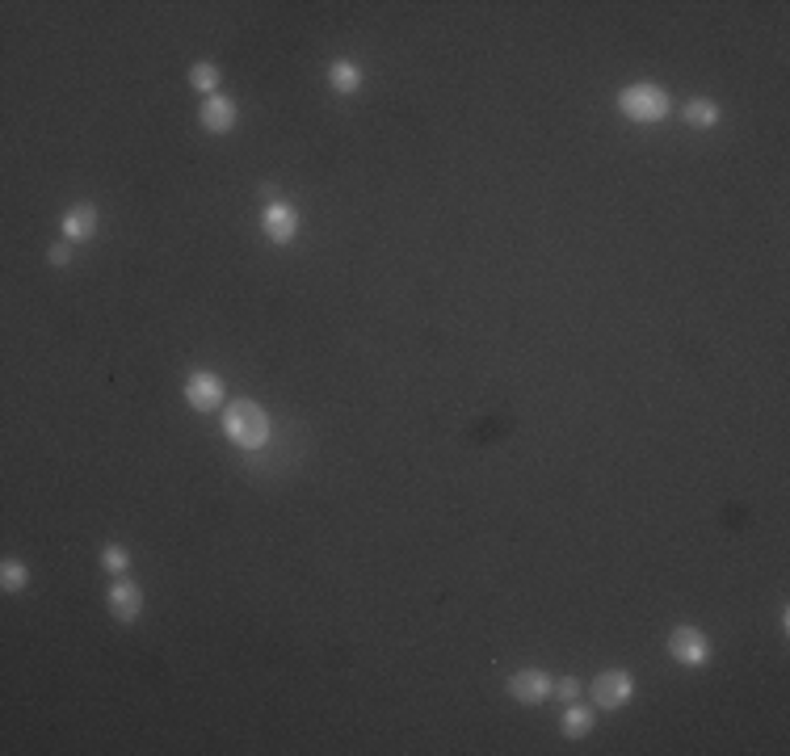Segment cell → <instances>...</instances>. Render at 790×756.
<instances>
[{
    "mask_svg": "<svg viewBox=\"0 0 790 756\" xmlns=\"http://www.w3.org/2000/svg\"><path fill=\"white\" fill-rule=\"evenodd\" d=\"M223 429H227V437L240 450H261L265 441H269V416H265L261 404H253V399H236V404H227Z\"/></svg>",
    "mask_w": 790,
    "mask_h": 756,
    "instance_id": "6da1fadb",
    "label": "cell"
},
{
    "mask_svg": "<svg viewBox=\"0 0 790 756\" xmlns=\"http://www.w3.org/2000/svg\"><path fill=\"white\" fill-rule=\"evenodd\" d=\"M618 110L635 122H660L669 114V93L656 89V84H631L618 93Z\"/></svg>",
    "mask_w": 790,
    "mask_h": 756,
    "instance_id": "7a4b0ae2",
    "label": "cell"
},
{
    "mask_svg": "<svg viewBox=\"0 0 790 756\" xmlns=\"http://www.w3.org/2000/svg\"><path fill=\"white\" fill-rule=\"evenodd\" d=\"M631 693H635V681H631V672H622V668L601 672L597 681H593V702L601 710H618L622 702H631Z\"/></svg>",
    "mask_w": 790,
    "mask_h": 756,
    "instance_id": "3957f363",
    "label": "cell"
},
{
    "mask_svg": "<svg viewBox=\"0 0 790 756\" xmlns=\"http://www.w3.org/2000/svg\"><path fill=\"white\" fill-rule=\"evenodd\" d=\"M669 651H673V660H681V664H706L711 643H706V635L698 626H677L673 635H669Z\"/></svg>",
    "mask_w": 790,
    "mask_h": 756,
    "instance_id": "277c9868",
    "label": "cell"
},
{
    "mask_svg": "<svg viewBox=\"0 0 790 756\" xmlns=\"http://www.w3.org/2000/svg\"><path fill=\"white\" fill-rule=\"evenodd\" d=\"M551 689H555V685H551V677L542 668H521V672H513V677H509V693H513L517 702H526V706L542 702Z\"/></svg>",
    "mask_w": 790,
    "mask_h": 756,
    "instance_id": "5b68a950",
    "label": "cell"
},
{
    "mask_svg": "<svg viewBox=\"0 0 790 756\" xmlns=\"http://www.w3.org/2000/svg\"><path fill=\"white\" fill-rule=\"evenodd\" d=\"M185 399H190L194 412H215L223 404V383L215 374H206V370H198V374H190V383H185Z\"/></svg>",
    "mask_w": 790,
    "mask_h": 756,
    "instance_id": "8992f818",
    "label": "cell"
},
{
    "mask_svg": "<svg viewBox=\"0 0 790 756\" xmlns=\"http://www.w3.org/2000/svg\"><path fill=\"white\" fill-rule=\"evenodd\" d=\"M295 231H299L295 206H286V202H269V206H265V236H269V240L286 244V240H295Z\"/></svg>",
    "mask_w": 790,
    "mask_h": 756,
    "instance_id": "52a82bcc",
    "label": "cell"
},
{
    "mask_svg": "<svg viewBox=\"0 0 790 756\" xmlns=\"http://www.w3.org/2000/svg\"><path fill=\"white\" fill-rule=\"evenodd\" d=\"M202 126H206L211 135H227V131L236 126V101L232 97H219V93L206 97V105H202Z\"/></svg>",
    "mask_w": 790,
    "mask_h": 756,
    "instance_id": "ba28073f",
    "label": "cell"
},
{
    "mask_svg": "<svg viewBox=\"0 0 790 756\" xmlns=\"http://www.w3.org/2000/svg\"><path fill=\"white\" fill-rule=\"evenodd\" d=\"M139 609H143V593H139L131 580H118V584L110 588V614H114L118 622H135Z\"/></svg>",
    "mask_w": 790,
    "mask_h": 756,
    "instance_id": "9c48e42d",
    "label": "cell"
},
{
    "mask_svg": "<svg viewBox=\"0 0 790 756\" xmlns=\"http://www.w3.org/2000/svg\"><path fill=\"white\" fill-rule=\"evenodd\" d=\"M93 231H97V210L93 206H85V202H80V206L68 210V219H64V236H68V240H85V236H93Z\"/></svg>",
    "mask_w": 790,
    "mask_h": 756,
    "instance_id": "30bf717a",
    "label": "cell"
},
{
    "mask_svg": "<svg viewBox=\"0 0 790 756\" xmlns=\"http://www.w3.org/2000/svg\"><path fill=\"white\" fill-rule=\"evenodd\" d=\"M328 84H332L337 93H358L362 89V68L358 63H349V59L328 63Z\"/></svg>",
    "mask_w": 790,
    "mask_h": 756,
    "instance_id": "8fae6325",
    "label": "cell"
},
{
    "mask_svg": "<svg viewBox=\"0 0 790 756\" xmlns=\"http://www.w3.org/2000/svg\"><path fill=\"white\" fill-rule=\"evenodd\" d=\"M685 122L690 126H715L719 122V105L706 101V97H694V101L685 105Z\"/></svg>",
    "mask_w": 790,
    "mask_h": 756,
    "instance_id": "7c38bea8",
    "label": "cell"
},
{
    "mask_svg": "<svg viewBox=\"0 0 790 756\" xmlns=\"http://www.w3.org/2000/svg\"><path fill=\"white\" fill-rule=\"evenodd\" d=\"M589 727H593V714L585 710V706H568V710H564V735H568V740L589 735Z\"/></svg>",
    "mask_w": 790,
    "mask_h": 756,
    "instance_id": "4fadbf2b",
    "label": "cell"
},
{
    "mask_svg": "<svg viewBox=\"0 0 790 756\" xmlns=\"http://www.w3.org/2000/svg\"><path fill=\"white\" fill-rule=\"evenodd\" d=\"M190 84H194V89H202V93H211L215 84H219V68H215V63H206V59L194 63V68H190Z\"/></svg>",
    "mask_w": 790,
    "mask_h": 756,
    "instance_id": "5bb4252c",
    "label": "cell"
},
{
    "mask_svg": "<svg viewBox=\"0 0 790 756\" xmlns=\"http://www.w3.org/2000/svg\"><path fill=\"white\" fill-rule=\"evenodd\" d=\"M0 580H5V588H9V593H17V588H26V567L17 563V559H5V567H0Z\"/></svg>",
    "mask_w": 790,
    "mask_h": 756,
    "instance_id": "9a60e30c",
    "label": "cell"
},
{
    "mask_svg": "<svg viewBox=\"0 0 790 756\" xmlns=\"http://www.w3.org/2000/svg\"><path fill=\"white\" fill-rule=\"evenodd\" d=\"M101 563H106L110 572H127V567H131V555L122 551V546H106V551H101Z\"/></svg>",
    "mask_w": 790,
    "mask_h": 756,
    "instance_id": "2e32d148",
    "label": "cell"
},
{
    "mask_svg": "<svg viewBox=\"0 0 790 756\" xmlns=\"http://www.w3.org/2000/svg\"><path fill=\"white\" fill-rule=\"evenodd\" d=\"M68 257H72V248H68V244H55V248L47 252V261H51V265H68Z\"/></svg>",
    "mask_w": 790,
    "mask_h": 756,
    "instance_id": "e0dca14e",
    "label": "cell"
},
{
    "mask_svg": "<svg viewBox=\"0 0 790 756\" xmlns=\"http://www.w3.org/2000/svg\"><path fill=\"white\" fill-rule=\"evenodd\" d=\"M576 693H580V685L572 681V677H564V681H559V698H568V702H572Z\"/></svg>",
    "mask_w": 790,
    "mask_h": 756,
    "instance_id": "ac0fdd59",
    "label": "cell"
}]
</instances>
